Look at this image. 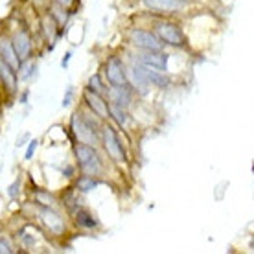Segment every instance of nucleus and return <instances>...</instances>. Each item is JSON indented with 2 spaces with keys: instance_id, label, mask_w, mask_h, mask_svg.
Returning <instances> with one entry per match:
<instances>
[{
  "instance_id": "obj_21",
  "label": "nucleus",
  "mask_w": 254,
  "mask_h": 254,
  "mask_svg": "<svg viewBox=\"0 0 254 254\" xmlns=\"http://www.w3.org/2000/svg\"><path fill=\"white\" fill-rule=\"evenodd\" d=\"M89 90H92V92H98V94H102V96L109 94V90L103 87V83H102V79H100V76H98V74H94V76L89 79Z\"/></svg>"
},
{
  "instance_id": "obj_16",
  "label": "nucleus",
  "mask_w": 254,
  "mask_h": 254,
  "mask_svg": "<svg viewBox=\"0 0 254 254\" xmlns=\"http://www.w3.org/2000/svg\"><path fill=\"white\" fill-rule=\"evenodd\" d=\"M146 74L153 87H159V89L170 87V77L164 74V70H155V68H147L146 66Z\"/></svg>"
},
{
  "instance_id": "obj_15",
  "label": "nucleus",
  "mask_w": 254,
  "mask_h": 254,
  "mask_svg": "<svg viewBox=\"0 0 254 254\" xmlns=\"http://www.w3.org/2000/svg\"><path fill=\"white\" fill-rule=\"evenodd\" d=\"M131 87V85H129ZM129 87H111L109 90V100L111 103H116V105H122V107H129L131 103V94H129Z\"/></svg>"
},
{
  "instance_id": "obj_22",
  "label": "nucleus",
  "mask_w": 254,
  "mask_h": 254,
  "mask_svg": "<svg viewBox=\"0 0 254 254\" xmlns=\"http://www.w3.org/2000/svg\"><path fill=\"white\" fill-rule=\"evenodd\" d=\"M56 20H54V17H45V20H43V28H45V33H46V39L48 41H54V37H56Z\"/></svg>"
},
{
  "instance_id": "obj_7",
  "label": "nucleus",
  "mask_w": 254,
  "mask_h": 254,
  "mask_svg": "<svg viewBox=\"0 0 254 254\" xmlns=\"http://www.w3.org/2000/svg\"><path fill=\"white\" fill-rule=\"evenodd\" d=\"M127 74H129V83L133 85L134 89L140 90V94H147V90H149V87H151V83H149V79H147L146 66L136 61V63L131 64V68H129Z\"/></svg>"
},
{
  "instance_id": "obj_19",
  "label": "nucleus",
  "mask_w": 254,
  "mask_h": 254,
  "mask_svg": "<svg viewBox=\"0 0 254 254\" xmlns=\"http://www.w3.org/2000/svg\"><path fill=\"white\" fill-rule=\"evenodd\" d=\"M111 115L118 122V126L124 127L127 124V113H126V107H122V105H116V103H111Z\"/></svg>"
},
{
  "instance_id": "obj_2",
  "label": "nucleus",
  "mask_w": 254,
  "mask_h": 254,
  "mask_svg": "<svg viewBox=\"0 0 254 254\" xmlns=\"http://www.w3.org/2000/svg\"><path fill=\"white\" fill-rule=\"evenodd\" d=\"M70 127L76 134L79 142H85V144H94L98 134H96V126H92V122L87 118L85 115H79V113H74L72 118H70Z\"/></svg>"
},
{
  "instance_id": "obj_6",
  "label": "nucleus",
  "mask_w": 254,
  "mask_h": 254,
  "mask_svg": "<svg viewBox=\"0 0 254 254\" xmlns=\"http://www.w3.org/2000/svg\"><path fill=\"white\" fill-rule=\"evenodd\" d=\"M155 33L162 39V43L168 46H175V48H181L185 46V33L179 28L177 24H172V22H160V24L155 26Z\"/></svg>"
},
{
  "instance_id": "obj_4",
  "label": "nucleus",
  "mask_w": 254,
  "mask_h": 254,
  "mask_svg": "<svg viewBox=\"0 0 254 254\" xmlns=\"http://www.w3.org/2000/svg\"><path fill=\"white\" fill-rule=\"evenodd\" d=\"M131 43L133 46L140 48L144 52H162V39L153 32H146V30H133L131 32Z\"/></svg>"
},
{
  "instance_id": "obj_10",
  "label": "nucleus",
  "mask_w": 254,
  "mask_h": 254,
  "mask_svg": "<svg viewBox=\"0 0 254 254\" xmlns=\"http://www.w3.org/2000/svg\"><path fill=\"white\" fill-rule=\"evenodd\" d=\"M140 64H144L147 68L155 70H166L168 68V56L162 52H144L136 58Z\"/></svg>"
},
{
  "instance_id": "obj_24",
  "label": "nucleus",
  "mask_w": 254,
  "mask_h": 254,
  "mask_svg": "<svg viewBox=\"0 0 254 254\" xmlns=\"http://www.w3.org/2000/svg\"><path fill=\"white\" fill-rule=\"evenodd\" d=\"M35 149H37V140H32V142L28 144V151H26V155H24L26 159H32Z\"/></svg>"
},
{
  "instance_id": "obj_23",
  "label": "nucleus",
  "mask_w": 254,
  "mask_h": 254,
  "mask_svg": "<svg viewBox=\"0 0 254 254\" xmlns=\"http://www.w3.org/2000/svg\"><path fill=\"white\" fill-rule=\"evenodd\" d=\"M52 17H54V20H56L59 26H63L64 22H66V19H68V15L64 11V6H61V4H58V6L52 9Z\"/></svg>"
},
{
  "instance_id": "obj_12",
  "label": "nucleus",
  "mask_w": 254,
  "mask_h": 254,
  "mask_svg": "<svg viewBox=\"0 0 254 254\" xmlns=\"http://www.w3.org/2000/svg\"><path fill=\"white\" fill-rule=\"evenodd\" d=\"M0 54H2V61H6L11 68H15L17 72H20V63H22V59L19 58V54H17V50H15V46H13L11 41L2 39V45H0Z\"/></svg>"
},
{
  "instance_id": "obj_14",
  "label": "nucleus",
  "mask_w": 254,
  "mask_h": 254,
  "mask_svg": "<svg viewBox=\"0 0 254 254\" xmlns=\"http://www.w3.org/2000/svg\"><path fill=\"white\" fill-rule=\"evenodd\" d=\"M0 76H2V85L9 92L17 90V70L11 68L6 61H0Z\"/></svg>"
},
{
  "instance_id": "obj_3",
  "label": "nucleus",
  "mask_w": 254,
  "mask_h": 254,
  "mask_svg": "<svg viewBox=\"0 0 254 254\" xmlns=\"http://www.w3.org/2000/svg\"><path fill=\"white\" fill-rule=\"evenodd\" d=\"M105 77L113 87H129V74H127L122 59L116 56L109 58L105 63Z\"/></svg>"
},
{
  "instance_id": "obj_26",
  "label": "nucleus",
  "mask_w": 254,
  "mask_h": 254,
  "mask_svg": "<svg viewBox=\"0 0 254 254\" xmlns=\"http://www.w3.org/2000/svg\"><path fill=\"white\" fill-rule=\"evenodd\" d=\"M17 188H19V181H17V183H13V185L7 188V193H9V197L17 195Z\"/></svg>"
},
{
  "instance_id": "obj_1",
  "label": "nucleus",
  "mask_w": 254,
  "mask_h": 254,
  "mask_svg": "<svg viewBox=\"0 0 254 254\" xmlns=\"http://www.w3.org/2000/svg\"><path fill=\"white\" fill-rule=\"evenodd\" d=\"M74 153H76V159H77V164L81 168L85 173H89V175H98V173L103 170V162L100 159V155L96 153V149L90 144H77L74 147Z\"/></svg>"
},
{
  "instance_id": "obj_9",
  "label": "nucleus",
  "mask_w": 254,
  "mask_h": 254,
  "mask_svg": "<svg viewBox=\"0 0 254 254\" xmlns=\"http://www.w3.org/2000/svg\"><path fill=\"white\" fill-rule=\"evenodd\" d=\"M85 102L89 103V107L94 111V115H98L100 118L103 120H107L111 118V103H107V100L103 98L102 94H98V92H92V90H87L85 92Z\"/></svg>"
},
{
  "instance_id": "obj_27",
  "label": "nucleus",
  "mask_w": 254,
  "mask_h": 254,
  "mask_svg": "<svg viewBox=\"0 0 254 254\" xmlns=\"http://www.w3.org/2000/svg\"><path fill=\"white\" fill-rule=\"evenodd\" d=\"M56 2H58V4H61V6H64V7H68L74 0H56Z\"/></svg>"
},
{
  "instance_id": "obj_11",
  "label": "nucleus",
  "mask_w": 254,
  "mask_h": 254,
  "mask_svg": "<svg viewBox=\"0 0 254 254\" xmlns=\"http://www.w3.org/2000/svg\"><path fill=\"white\" fill-rule=\"evenodd\" d=\"M146 7L155 9V11H164V13H175L181 11L186 6L185 0H144Z\"/></svg>"
},
{
  "instance_id": "obj_8",
  "label": "nucleus",
  "mask_w": 254,
  "mask_h": 254,
  "mask_svg": "<svg viewBox=\"0 0 254 254\" xmlns=\"http://www.w3.org/2000/svg\"><path fill=\"white\" fill-rule=\"evenodd\" d=\"M39 217H41L43 225L50 230L52 234H63L64 221L61 219L59 214H56V212L52 210V206H41V210H39Z\"/></svg>"
},
{
  "instance_id": "obj_18",
  "label": "nucleus",
  "mask_w": 254,
  "mask_h": 254,
  "mask_svg": "<svg viewBox=\"0 0 254 254\" xmlns=\"http://www.w3.org/2000/svg\"><path fill=\"white\" fill-rule=\"evenodd\" d=\"M76 186H77V190H79V191H83V193H87V191L94 190L96 186H98V181H96V179L92 177V175H89V173H85L83 177L77 179Z\"/></svg>"
},
{
  "instance_id": "obj_25",
  "label": "nucleus",
  "mask_w": 254,
  "mask_h": 254,
  "mask_svg": "<svg viewBox=\"0 0 254 254\" xmlns=\"http://www.w3.org/2000/svg\"><path fill=\"white\" fill-rule=\"evenodd\" d=\"M0 253L2 254H9V253H13V249L9 247V243H7V240L6 238H2V240H0Z\"/></svg>"
},
{
  "instance_id": "obj_13",
  "label": "nucleus",
  "mask_w": 254,
  "mask_h": 254,
  "mask_svg": "<svg viewBox=\"0 0 254 254\" xmlns=\"http://www.w3.org/2000/svg\"><path fill=\"white\" fill-rule=\"evenodd\" d=\"M11 43L22 61L30 58V54H32V39H30L28 32H24V30H22V32H17L15 33V37L11 39Z\"/></svg>"
},
{
  "instance_id": "obj_17",
  "label": "nucleus",
  "mask_w": 254,
  "mask_h": 254,
  "mask_svg": "<svg viewBox=\"0 0 254 254\" xmlns=\"http://www.w3.org/2000/svg\"><path fill=\"white\" fill-rule=\"evenodd\" d=\"M74 216H76V223L79 227H83V229H94L96 225H98V221L92 217V214H90L89 210L77 208L74 212Z\"/></svg>"
},
{
  "instance_id": "obj_5",
  "label": "nucleus",
  "mask_w": 254,
  "mask_h": 254,
  "mask_svg": "<svg viewBox=\"0 0 254 254\" xmlns=\"http://www.w3.org/2000/svg\"><path fill=\"white\" fill-rule=\"evenodd\" d=\"M102 142L105 146V151L115 162H126V153H124V146L120 144V140L116 136L115 129L109 126L102 127Z\"/></svg>"
},
{
  "instance_id": "obj_20",
  "label": "nucleus",
  "mask_w": 254,
  "mask_h": 254,
  "mask_svg": "<svg viewBox=\"0 0 254 254\" xmlns=\"http://www.w3.org/2000/svg\"><path fill=\"white\" fill-rule=\"evenodd\" d=\"M35 201H37V204H41V206H54V204H56V197L45 190H37L35 191Z\"/></svg>"
}]
</instances>
